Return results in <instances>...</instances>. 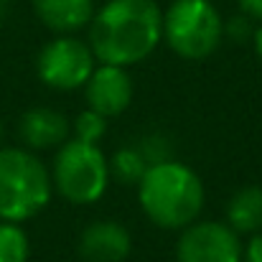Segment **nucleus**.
Masks as SVG:
<instances>
[{"label": "nucleus", "mask_w": 262, "mask_h": 262, "mask_svg": "<svg viewBox=\"0 0 262 262\" xmlns=\"http://www.w3.org/2000/svg\"><path fill=\"white\" fill-rule=\"evenodd\" d=\"M0 140H3V125H0Z\"/></svg>", "instance_id": "21"}, {"label": "nucleus", "mask_w": 262, "mask_h": 262, "mask_svg": "<svg viewBox=\"0 0 262 262\" xmlns=\"http://www.w3.org/2000/svg\"><path fill=\"white\" fill-rule=\"evenodd\" d=\"M51 173L28 150H0V222H28L51 201Z\"/></svg>", "instance_id": "3"}, {"label": "nucleus", "mask_w": 262, "mask_h": 262, "mask_svg": "<svg viewBox=\"0 0 262 262\" xmlns=\"http://www.w3.org/2000/svg\"><path fill=\"white\" fill-rule=\"evenodd\" d=\"M237 3H239V8H242L245 15L262 20V0H237Z\"/></svg>", "instance_id": "18"}, {"label": "nucleus", "mask_w": 262, "mask_h": 262, "mask_svg": "<svg viewBox=\"0 0 262 262\" xmlns=\"http://www.w3.org/2000/svg\"><path fill=\"white\" fill-rule=\"evenodd\" d=\"M130 252H133L130 232L112 219L92 222L79 237V257L84 262H125Z\"/></svg>", "instance_id": "9"}, {"label": "nucleus", "mask_w": 262, "mask_h": 262, "mask_svg": "<svg viewBox=\"0 0 262 262\" xmlns=\"http://www.w3.org/2000/svg\"><path fill=\"white\" fill-rule=\"evenodd\" d=\"M252 46H255V54L262 59V20H260V26L252 31Z\"/></svg>", "instance_id": "19"}, {"label": "nucleus", "mask_w": 262, "mask_h": 262, "mask_svg": "<svg viewBox=\"0 0 262 262\" xmlns=\"http://www.w3.org/2000/svg\"><path fill=\"white\" fill-rule=\"evenodd\" d=\"M242 260L245 262H262V232H257V234L250 239V245H247L245 252H242Z\"/></svg>", "instance_id": "17"}, {"label": "nucleus", "mask_w": 262, "mask_h": 262, "mask_svg": "<svg viewBox=\"0 0 262 262\" xmlns=\"http://www.w3.org/2000/svg\"><path fill=\"white\" fill-rule=\"evenodd\" d=\"M163 38L181 59L201 61L219 49L224 20L209 0H176L163 13Z\"/></svg>", "instance_id": "4"}, {"label": "nucleus", "mask_w": 262, "mask_h": 262, "mask_svg": "<svg viewBox=\"0 0 262 262\" xmlns=\"http://www.w3.org/2000/svg\"><path fill=\"white\" fill-rule=\"evenodd\" d=\"M97 67V59L89 43L74 36H56L36 56V74L51 89L72 92L87 84Z\"/></svg>", "instance_id": "6"}, {"label": "nucleus", "mask_w": 262, "mask_h": 262, "mask_svg": "<svg viewBox=\"0 0 262 262\" xmlns=\"http://www.w3.org/2000/svg\"><path fill=\"white\" fill-rule=\"evenodd\" d=\"M133 92H135V87H133V77L127 74V69L112 67V64L94 67L92 77L84 84L87 107L107 120L122 115L130 107Z\"/></svg>", "instance_id": "8"}, {"label": "nucleus", "mask_w": 262, "mask_h": 262, "mask_svg": "<svg viewBox=\"0 0 262 262\" xmlns=\"http://www.w3.org/2000/svg\"><path fill=\"white\" fill-rule=\"evenodd\" d=\"M38 20L54 33H74L94 18V0H33Z\"/></svg>", "instance_id": "11"}, {"label": "nucleus", "mask_w": 262, "mask_h": 262, "mask_svg": "<svg viewBox=\"0 0 262 262\" xmlns=\"http://www.w3.org/2000/svg\"><path fill=\"white\" fill-rule=\"evenodd\" d=\"M247 18H250V15H237V18H232L229 26H224V33L232 36L234 41L252 38V31H255V28H250V20H247Z\"/></svg>", "instance_id": "16"}, {"label": "nucleus", "mask_w": 262, "mask_h": 262, "mask_svg": "<svg viewBox=\"0 0 262 262\" xmlns=\"http://www.w3.org/2000/svg\"><path fill=\"white\" fill-rule=\"evenodd\" d=\"M31 245L20 224L0 222V262H28Z\"/></svg>", "instance_id": "14"}, {"label": "nucleus", "mask_w": 262, "mask_h": 262, "mask_svg": "<svg viewBox=\"0 0 262 262\" xmlns=\"http://www.w3.org/2000/svg\"><path fill=\"white\" fill-rule=\"evenodd\" d=\"M20 140L33 150H49L64 145L69 138V122L59 110L51 107H33L20 117L18 125Z\"/></svg>", "instance_id": "10"}, {"label": "nucleus", "mask_w": 262, "mask_h": 262, "mask_svg": "<svg viewBox=\"0 0 262 262\" xmlns=\"http://www.w3.org/2000/svg\"><path fill=\"white\" fill-rule=\"evenodd\" d=\"M227 224L237 234H257L262 229V188L245 186L227 204Z\"/></svg>", "instance_id": "12"}, {"label": "nucleus", "mask_w": 262, "mask_h": 262, "mask_svg": "<svg viewBox=\"0 0 262 262\" xmlns=\"http://www.w3.org/2000/svg\"><path fill=\"white\" fill-rule=\"evenodd\" d=\"M163 38L156 0H107L89 20V49L99 64L133 67L145 61Z\"/></svg>", "instance_id": "1"}, {"label": "nucleus", "mask_w": 262, "mask_h": 262, "mask_svg": "<svg viewBox=\"0 0 262 262\" xmlns=\"http://www.w3.org/2000/svg\"><path fill=\"white\" fill-rule=\"evenodd\" d=\"M104 133H107V117L97 115V112L89 110V107L84 112L77 115V120H74V138H77V140L97 145V143L104 138Z\"/></svg>", "instance_id": "15"}, {"label": "nucleus", "mask_w": 262, "mask_h": 262, "mask_svg": "<svg viewBox=\"0 0 262 262\" xmlns=\"http://www.w3.org/2000/svg\"><path fill=\"white\" fill-rule=\"evenodd\" d=\"M51 183L69 204L87 206L99 201L110 186V166L99 145L82 143L77 138L59 145L51 168Z\"/></svg>", "instance_id": "5"}, {"label": "nucleus", "mask_w": 262, "mask_h": 262, "mask_svg": "<svg viewBox=\"0 0 262 262\" xmlns=\"http://www.w3.org/2000/svg\"><path fill=\"white\" fill-rule=\"evenodd\" d=\"M107 166H110V178L115 176L120 183H135L138 186V181L145 176L150 163L145 161V156L140 153L138 145H125V148L115 150V156L107 161Z\"/></svg>", "instance_id": "13"}, {"label": "nucleus", "mask_w": 262, "mask_h": 262, "mask_svg": "<svg viewBox=\"0 0 262 262\" xmlns=\"http://www.w3.org/2000/svg\"><path fill=\"white\" fill-rule=\"evenodd\" d=\"M5 15H8V0H0V26H3Z\"/></svg>", "instance_id": "20"}, {"label": "nucleus", "mask_w": 262, "mask_h": 262, "mask_svg": "<svg viewBox=\"0 0 262 262\" xmlns=\"http://www.w3.org/2000/svg\"><path fill=\"white\" fill-rule=\"evenodd\" d=\"M204 183L193 168L178 161L148 166L138 181V201L145 216L161 229H183L193 224L204 209Z\"/></svg>", "instance_id": "2"}, {"label": "nucleus", "mask_w": 262, "mask_h": 262, "mask_svg": "<svg viewBox=\"0 0 262 262\" xmlns=\"http://www.w3.org/2000/svg\"><path fill=\"white\" fill-rule=\"evenodd\" d=\"M239 234L222 222H193L176 242L178 262H242Z\"/></svg>", "instance_id": "7"}]
</instances>
